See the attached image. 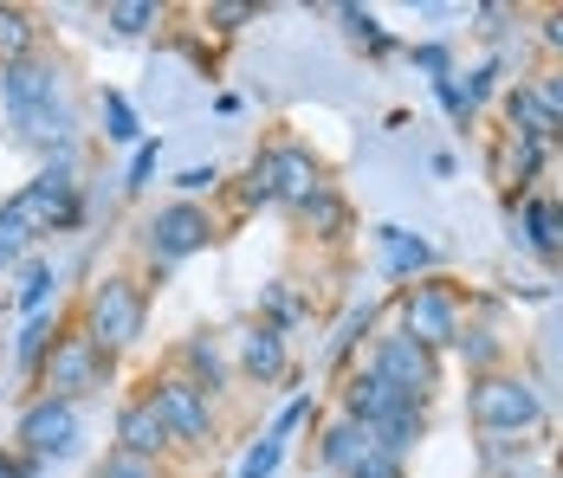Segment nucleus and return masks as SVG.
I'll list each match as a JSON object with an SVG mask.
<instances>
[{
	"instance_id": "f257e3e1",
	"label": "nucleus",
	"mask_w": 563,
	"mask_h": 478,
	"mask_svg": "<svg viewBox=\"0 0 563 478\" xmlns=\"http://www.w3.org/2000/svg\"><path fill=\"white\" fill-rule=\"evenodd\" d=\"M150 285L136 278V266H111V271H98L91 285H78V323H85V336H98L104 349H111L117 363L150 336Z\"/></svg>"
},
{
	"instance_id": "f03ea898",
	"label": "nucleus",
	"mask_w": 563,
	"mask_h": 478,
	"mask_svg": "<svg viewBox=\"0 0 563 478\" xmlns=\"http://www.w3.org/2000/svg\"><path fill=\"white\" fill-rule=\"evenodd\" d=\"M466 318H473V285L453 278V271H428V278L389 291V323L408 330V336H415L421 349H434V356H448L453 343H460Z\"/></svg>"
},
{
	"instance_id": "7ed1b4c3",
	"label": "nucleus",
	"mask_w": 563,
	"mask_h": 478,
	"mask_svg": "<svg viewBox=\"0 0 563 478\" xmlns=\"http://www.w3.org/2000/svg\"><path fill=\"white\" fill-rule=\"evenodd\" d=\"M466 421L473 433H544L551 426V401L525 369H493L466 381Z\"/></svg>"
},
{
	"instance_id": "20e7f679",
	"label": "nucleus",
	"mask_w": 563,
	"mask_h": 478,
	"mask_svg": "<svg viewBox=\"0 0 563 478\" xmlns=\"http://www.w3.org/2000/svg\"><path fill=\"white\" fill-rule=\"evenodd\" d=\"M221 240V220L214 208H201V201H163V208H150V220L136 226V253H143V266L136 271H169L188 266V259H201L208 246Z\"/></svg>"
},
{
	"instance_id": "39448f33",
	"label": "nucleus",
	"mask_w": 563,
	"mask_h": 478,
	"mask_svg": "<svg viewBox=\"0 0 563 478\" xmlns=\"http://www.w3.org/2000/svg\"><path fill=\"white\" fill-rule=\"evenodd\" d=\"M111 381H117V356L98 336H85V323L71 318L65 336L46 349L40 375H33V394H58V401H78V408H85V401H98Z\"/></svg>"
},
{
	"instance_id": "423d86ee",
	"label": "nucleus",
	"mask_w": 563,
	"mask_h": 478,
	"mask_svg": "<svg viewBox=\"0 0 563 478\" xmlns=\"http://www.w3.org/2000/svg\"><path fill=\"white\" fill-rule=\"evenodd\" d=\"M143 394L156 401V414L169 426L175 453H188V459H201V453H214L221 446V401L214 394H201L188 375H175L169 363L143 381Z\"/></svg>"
},
{
	"instance_id": "0eeeda50",
	"label": "nucleus",
	"mask_w": 563,
	"mask_h": 478,
	"mask_svg": "<svg viewBox=\"0 0 563 478\" xmlns=\"http://www.w3.org/2000/svg\"><path fill=\"white\" fill-rule=\"evenodd\" d=\"M363 369H376L389 381L395 394H408L415 408H434L441 394H448V356H434V349H421L408 330H395L383 323L376 336H369V349H363Z\"/></svg>"
},
{
	"instance_id": "6e6552de",
	"label": "nucleus",
	"mask_w": 563,
	"mask_h": 478,
	"mask_svg": "<svg viewBox=\"0 0 563 478\" xmlns=\"http://www.w3.org/2000/svg\"><path fill=\"white\" fill-rule=\"evenodd\" d=\"M13 453H33L46 473L85 453V408L78 401H58V394H26L20 414H13Z\"/></svg>"
},
{
	"instance_id": "1a4fd4ad",
	"label": "nucleus",
	"mask_w": 563,
	"mask_h": 478,
	"mask_svg": "<svg viewBox=\"0 0 563 478\" xmlns=\"http://www.w3.org/2000/svg\"><path fill=\"white\" fill-rule=\"evenodd\" d=\"M227 356H233V375L253 381V388H291L298 394V356H291V336H279L273 323L240 318L227 330Z\"/></svg>"
},
{
	"instance_id": "9d476101",
	"label": "nucleus",
	"mask_w": 563,
	"mask_h": 478,
	"mask_svg": "<svg viewBox=\"0 0 563 478\" xmlns=\"http://www.w3.org/2000/svg\"><path fill=\"white\" fill-rule=\"evenodd\" d=\"M260 168L273 175V194H279V213H298L318 188H331V168H324V156L311 149V143H298V136H266L260 149Z\"/></svg>"
},
{
	"instance_id": "9b49d317",
	"label": "nucleus",
	"mask_w": 563,
	"mask_h": 478,
	"mask_svg": "<svg viewBox=\"0 0 563 478\" xmlns=\"http://www.w3.org/2000/svg\"><path fill=\"white\" fill-rule=\"evenodd\" d=\"M58 98H71V71L58 53H33L0 71V123H20L33 110H53Z\"/></svg>"
},
{
	"instance_id": "f8f14e48",
	"label": "nucleus",
	"mask_w": 563,
	"mask_h": 478,
	"mask_svg": "<svg viewBox=\"0 0 563 478\" xmlns=\"http://www.w3.org/2000/svg\"><path fill=\"white\" fill-rule=\"evenodd\" d=\"M369 246H376V278H383L389 291L415 285V278H428V271H448L441 246H434L428 233L401 226V220H383V226H369Z\"/></svg>"
},
{
	"instance_id": "ddd939ff",
	"label": "nucleus",
	"mask_w": 563,
	"mask_h": 478,
	"mask_svg": "<svg viewBox=\"0 0 563 478\" xmlns=\"http://www.w3.org/2000/svg\"><path fill=\"white\" fill-rule=\"evenodd\" d=\"M506 213H511V246L525 259H538L544 271H563V194L538 188L525 201H506Z\"/></svg>"
},
{
	"instance_id": "4468645a",
	"label": "nucleus",
	"mask_w": 563,
	"mask_h": 478,
	"mask_svg": "<svg viewBox=\"0 0 563 478\" xmlns=\"http://www.w3.org/2000/svg\"><path fill=\"white\" fill-rule=\"evenodd\" d=\"M499 298L493 291H473V318H466V330H460V343L448 349V363H460L466 369V381L473 375H493V369H511V349H506V323H499Z\"/></svg>"
},
{
	"instance_id": "2eb2a0df",
	"label": "nucleus",
	"mask_w": 563,
	"mask_h": 478,
	"mask_svg": "<svg viewBox=\"0 0 563 478\" xmlns=\"http://www.w3.org/2000/svg\"><path fill=\"white\" fill-rule=\"evenodd\" d=\"M401 408H415L408 394H395L389 381L376 369H343L338 381H331V414H343V421H356V426H369V440H376V426H389Z\"/></svg>"
},
{
	"instance_id": "dca6fc26",
	"label": "nucleus",
	"mask_w": 563,
	"mask_h": 478,
	"mask_svg": "<svg viewBox=\"0 0 563 478\" xmlns=\"http://www.w3.org/2000/svg\"><path fill=\"white\" fill-rule=\"evenodd\" d=\"M551 149H538V143H518L506 130H493L486 136V175L499 181V201H525V194H538V181L551 175Z\"/></svg>"
},
{
	"instance_id": "f3484780",
	"label": "nucleus",
	"mask_w": 563,
	"mask_h": 478,
	"mask_svg": "<svg viewBox=\"0 0 563 478\" xmlns=\"http://www.w3.org/2000/svg\"><path fill=\"white\" fill-rule=\"evenodd\" d=\"M111 446L117 453H136V459H156V466H169V459H181L169 440V426H163V414H156V401L136 388V394H123L111 414Z\"/></svg>"
},
{
	"instance_id": "a211bd4d",
	"label": "nucleus",
	"mask_w": 563,
	"mask_h": 478,
	"mask_svg": "<svg viewBox=\"0 0 563 478\" xmlns=\"http://www.w3.org/2000/svg\"><path fill=\"white\" fill-rule=\"evenodd\" d=\"M169 369L188 375V381H195L201 394H214V401L233 394V381H240V375H233V356H227V330H188L169 349Z\"/></svg>"
},
{
	"instance_id": "6ab92c4d",
	"label": "nucleus",
	"mask_w": 563,
	"mask_h": 478,
	"mask_svg": "<svg viewBox=\"0 0 563 478\" xmlns=\"http://www.w3.org/2000/svg\"><path fill=\"white\" fill-rule=\"evenodd\" d=\"M493 110H499V130H506V136H518V143H538V149L563 156V123L544 110V98L531 91V78H511Z\"/></svg>"
},
{
	"instance_id": "aec40b11",
	"label": "nucleus",
	"mask_w": 563,
	"mask_h": 478,
	"mask_svg": "<svg viewBox=\"0 0 563 478\" xmlns=\"http://www.w3.org/2000/svg\"><path fill=\"white\" fill-rule=\"evenodd\" d=\"M383 323H389V298H350V304H343L338 330L324 336V369H331V381L363 363V349H369V336H376Z\"/></svg>"
},
{
	"instance_id": "412c9836",
	"label": "nucleus",
	"mask_w": 563,
	"mask_h": 478,
	"mask_svg": "<svg viewBox=\"0 0 563 478\" xmlns=\"http://www.w3.org/2000/svg\"><path fill=\"white\" fill-rule=\"evenodd\" d=\"M285 220H291L311 246H324V253H343V246L356 240V208H350V194H343L338 181H331V188H318L305 208L285 213Z\"/></svg>"
},
{
	"instance_id": "4be33fe9",
	"label": "nucleus",
	"mask_w": 563,
	"mask_h": 478,
	"mask_svg": "<svg viewBox=\"0 0 563 478\" xmlns=\"http://www.w3.org/2000/svg\"><path fill=\"white\" fill-rule=\"evenodd\" d=\"M369 446H376L369 426L343 421V414H318V426H311V466H318V478H350Z\"/></svg>"
},
{
	"instance_id": "5701e85b",
	"label": "nucleus",
	"mask_w": 563,
	"mask_h": 478,
	"mask_svg": "<svg viewBox=\"0 0 563 478\" xmlns=\"http://www.w3.org/2000/svg\"><path fill=\"white\" fill-rule=\"evenodd\" d=\"M331 20H338L343 46L356 58H369V65H389V58L408 53V40L395 33V26H383V13L376 7H356V0H343V7H331Z\"/></svg>"
},
{
	"instance_id": "b1692460",
	"label": "nucleus",
	"mask_w": 563,
	"mask_h": 478,
	"mask_svg": "<svg viewBox=\"0 0 563 478\" xmlns=\"http://www.w3.org/2000/svg\"><path fill=\"white\" fill-rule=\"evenodd\" d=\"M58 291H65V266H58L53 246H40L26 266L13 271V285H7V311H20V318L58 311Z\"/></svg>"
},
{
	"instance_id": "393cba45",
	"label": "nucleus",
	"mask_w": 563,
	"mask_h": 478,
	"mask_svg": "<svg viewBox=\"0 0 563 478\" xmlns=\"http://www.w3.org/2000/svg\"><path fill=\"white\" fill-rule=\"evenodd\" d=\"M78 318L71 304H58V311H40V318H20V330H13V343H7V363H13V375L33 388V375H40V363H46V349H53L58 336H65V323Z\"/></svg>"
},
{
	"instance_id": "a878e982",
	"label": "nucleus",
	"mask_w": 563,
	"mask_h": 478,
	"mask_svg": "<svg viewBox=\"0 0 563 478\" xmlns=\"http://www.w3.org/2000/svg\"><path fill=\"white\" fill-rule=\"evenodd\" d=\"M260 323H273L279 336H298L305 323L318 318V298H311V285H298V278H266L260 285Z\"/></svg>"
},
{
	"instance_id": "bb28decb",
	"label": "nucleus",
	"mask_w": 563,
	"mask_h": 478,
	"mask_svg": "<svg viewBox=\"0 0 563 478\" xmlns=\"http://www.w3.org/2000/svg\"><path fill=\"white\" fill-rule=\"evenodd\" d=\"M525 26H531V13H525L518 0H473V7H466V33H473L486 53L518 46V40H525Z\"/></svg>"
},
{
	"instance_id": "cd10ccee",
	"label": "nucleus",
	"mask_w": 563,
	"mask_h": 478,
	"mask_svg": "<svg viewBox=\"0 0 563 478\" xmlns=\"http://www.w3.org/2000/svg\"><path fill=\"white\" fill-rule=\"evenodd\" d=\"M91 110H98V136L111 143V149H136V143H150V130H143V110L130 104L117 85H98V98H91Z\"/></svg>"
},
{
	"instance_id": "c85d7f7f",
	"label": "nucleus",
	"mask_w": 563,
	"mask_h": 478,
	"mask_svg": "<svg viewBox=\"0 0 563 478\" xmlns=\"http://www.w3.org/2000/svg\"><path fill=\"white\" fill-rule=\"evenodd\" d=\"M531 459H538V440H531V433H479V440H473L479 478H518Z\"/></svg>"
},
{
	"instance_id": "c756f323",
	"label": "nucleus",
	"mask_w": 563,
	"mask_h": 478,
	"mask_svg": "<svg viewBox=\"0 0 563 478\" xmlns=\"http://www.w3.org/2000/svg\"><path fill=\"white\" fill-rule=\"evenodd\" d=\"M98 26H104L111 40H150V33L169 26V7H163V0H104V7H98Z\"/></svg>"
},
{
	"instance_id": "7c9ffc66",
	"label": "nucleus",
	"mask_w": 563,
	"mask_h": 478,
	"mask_svg": "<svg viewBox=\"0 0 563 478\" xmlns=\"http://www.w3.org/2000/svg\"><path fill=\"white\" fill-rule=\"evenodd\" d=\"M33 53H46V26H40V13L0 0V71L20 65V58H33Z\"/></svg>"
},
{
	"instance_id": "2f4dec72",
	"label": "nucleus",
	"mask_w": 563,
	"mask_h": 478,
	"mask_svg": "<svg viewBox=\"0 0 563 478\" xmlns=\"http://www.w3.org/2000/svg\"><path fill=\"white\" fill-rule=\"evenodd\" d=\"M221 194L233 201V213H240V220H246V213H279V194H273V175L260 168V156H246V168H240V175L227 181Z\"/></svg>"
},
{
	"instance_id": "473e14b6",
	"label": "nucleus",
	"mask_w": 563,
	"mask_h": 478,
	"mask_svg": "<svg viewBox=\"0 0 563 478\" xmlns=\"http://www.w3.org/2000/svg\"><path fill=\"white\" fill-rule=\"evenodd\" d=\"M428 433H434V408H401L389 426H376V446L395 453V459H415Z\"/></svg>"
},
{
	"instance_id": "72a5a7b5",
	"label": "nucleus",
	"mask_w": 563,
	"mask_h": 478,
	"mask_svg": "<svg viewBox=\"0 0 563 478\" xmlns=\"http://www.w3.org/2000/svg\"><path fill=\"white\" fill-rule=\"evenodd\" d=\"M260 13H266V7H253V0H208V7H195V20H201L208 40H233V33H246V26H260Z\"/></svg>"
},
{
	"instance_id": "f704fd0d",
	"label": "nucleus",
	"mask_w": 563,
	"mask_h": 478,
	"mask_svg": "<svg viewBox=\"0 0 563 478\" xmlns=\"http://www.w3.org/2000/svg\"><path fill=\"white\" fill-rule=\"evenodd\" d=\"M408 71H421L428 85H441V78H460V46H453L448 33H434V40H415L408 46Z\"/></svg>"
},
{
	"instance_id": "c9c22d12",
	"label": "nucleus",
	"mask_w": 563,
	"mask_h": 478,
	"mask_svg": "<svg viewBox=\"0 0 563 478\" xmlns=\"http://www.w3.org/2000/svg\"><path fill=\"white\" fill-rule=\"evenodd\" d=\"M156 168H163V136H150V143H136V149H130V162H123V175H117V194H123V201L150 194Z\"/></svg>"
},
{
	"instance_id": "e433bc0d",
	"label": "nucleus",
	"mask_w": 563,
	"mask_h": 478,
	"mask_svg": "<svg viewBox=\"0 0 563 478\" xmlns=\"http://www.w3.org/2000/svg\"><path fill=\"white\" fill-rule=\"evenodd\" d=\"M169 188H175V201H201V208H208V201L227 188V168L221 162H188V168H175Z\"/></svg>"
},
{
	"instance_id": "4c0bfd02",
	"label": "nucleus",
	"mask_w": 563,
	"mask_h": 478,
	"mask_svg": "<svg viewBox=\"0 0 563 478\" xmlns=\"http://www.w3.org/2000/svg\"><path fill=\"white\" fill-rule=\"evenodd\" d=\"M33 253H40V240H33V233H26V226H20V220H13V213L0 208V291H7V285H13V271L26 266V259H33Z\"/></svg>"
},
{
	"instance_id": "58836bf2",
	"label": "nucleus",
	"mask_w": 563,
	"mask_h": 478,
	"mask_svg": "<svg viewBox=\"0 0 563 478\" xmlns=\"http://www.w3.org/2000/svg\"><path fill=\"white\" fill-rule=\"evenodd\" d=\"M318 414H324V401H318L311 388H298V394L285 401L279 414H273V426H266V433H273V440H285V446H291L298 433H311V426H318Z\"/></svg>"
},
{
	"instance_id": "ea45409f",
	"label": "nucleus",
	"mask_w": 563,
	"mask_h": 478,
	"mask_svg": "<svg viewBox=\"0 0 563 478\" xmlns=\"http://www.w3.org/2000/svg\"><path fill=\"white\" fill-rule=\"evenodd\" d=\"M525 46L538 53V65H563V7H538V13H531Z\"/></svg>"
},
{
	"instance_id": "a19ab883",
	"label": "nucleus",
	"mask_w": 563,
	"mask_h": 478,
	"mask_svg": "<svg viewBox=\"0 0 563 478\" xmlns=\"http://www.w3.org/2000/svg\"><path fill=\"white\" fill-rule=\"evenodd\" d=\"M285 453H291L285 440H273V433H260V440H253V446L240 453V473H233V478H279Z\"/></svg>"
},
{
	"instance_id": "79ce46f5",
	"label": "nucleus",
	"mask_w": 563,
	"mask_h": 478,
	"mask_svg": "<svg viewBox=\"0 0 563 478\" xmlns=\"http://www.w3.org/2000/svg\"><path fill=\"white\" fill-rule=\"evenodd\" d=\"M428 98L441 104V116L453 123V136H466V130H479V116L466 104V91H460V78H441V85H428Z\"/></svg>"
},
{
	"instance_id": "37998d69",
	"label": "nucleus",
	"mask_w": 563,
	"mask_h": 478,
	"mask_svg": "<svg viewBox=\"0 0 563 478\" xmlns=\"http://www.w3.org/2000/svg\"><path fill=\"white\" fill-rule=\"evenodd\" d=\"M91 478H175V473H169V466H156V459H136V453L104 446V459L91 466Z\"/></svg>"
},
{
	"instance_id": "c03bdc74",
	"label": "nucleus",
	"mask_w": 563,
	"mask_h": 478,
	"mask_svg": "<svg viewBox=\"0 0 563 478\" xmlns=\"http://www.w3.org/2000/svg\"><path fill=\"white\" fill-rule=\"evenodd\" d=\"M525 78H531V91L544 98V110H551V116L563 123V65H531Z\"/></svg>"
},
{
	"instance_id": "a18cd8bd",
	"label": "nucleus",
	"mask_w": 563,
	"mask_h": 478,
	"mask_svg": "<svg viewBox=\"0 0 563 478\" xmlns=\"http://www.w3.org/2000/svg\"><path fill=\"white\" fill-rule=\"evenodd\" d=\"M350 478H408V459H395V453H383V446H369Z\"/></svg>"
},
{
	"instance_id": "49530a36",
	"label": "nucleus",
	"mask_w": 563,
	"mask_h": 478,
	"mask_svg": "<svg viewBox=\"0 0 563 478\" xmlns=\"http://www.w3.org/2000/svg\"><path fill=\"white\" fill-rule=\"evenodd\" d=\"M0 478H46V466H40L33 453H13V446H0Z\"/></svg>"
},
{
	"instance_id": "de8ad7c7",
	"label": "nucleus",
	"mask_w": 563,
	"mask_h": 478,
	"mask_svg": "<svg viewBox=\"0 0 563 478\" xmlns=\"http://www.w3.org/2000/svg\"><path fill=\"white\" fill-rule=\"evenodd\" d=\"M428 175H434V181H453V175H460V156H453V149H434V156H428Z\"/></svg>"
},
{
	"instance_id": "09e8293b",
	"label": "nucleus",
	"mask_w": 563,
	"mask_h": 478,
	"mask_svg": "<svg viewBox=\"0 0 563 478\" xmlns=\"http://www.w3.org/2000/svg\"><path fill=\"white\" fill-rule=\"evenodd\" d=\"M544 478H563V466H551V473H544Z\"/></svg>"
},
{
	"instance_id": "8fccbe9b",
	"label": "nucleus",
	"mask_w": 563,
	"mask_h": 478,
	"mask_svg": "<svg viewBox=\"0 0 563 478\" xmlns=\"http://www.w3.org/2000/svg\"><path fill=\"white\" fill-rule=\"evenodd\" d=\"M0 318H7V291H0Z\"/></svg>"
},
{
	"instance_id": "3c124183",
	"label": "nucleus",
	"mask_w": 563,
	"mask_h": 478,
	"mask_svg": "<svg viewBox=\"0 0 563 478\" xmlns=\"http://www.w3.org/2000/svg\"><path fill=\"white\" fill-rule=\"evenodd\" d=\"M558 466H563V446H558Z\"/></svg>"
},
{
	"instance_id": "603ef678",
	"label": "nucleus",
	"mask_w": 563,
	"mask_h": 478,
	"mask_svg": "<svg viewBox=\"0 0 563 478\" xmlns=\"http://www.w3.org/2000/svg\"><path fill=\"white\" fill-rule=\"evenodd\" d=\"M311 478H318V473H311Z\"/></svg>"
}]
</instances>
